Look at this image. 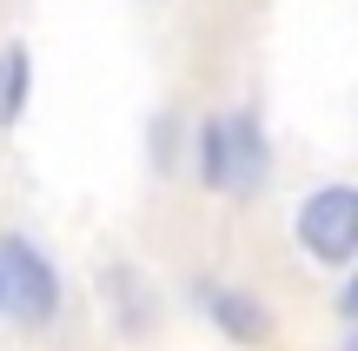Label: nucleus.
<instances>
[{"label":"nucleus","instance_id":"obj_4","mask_svg":"<svg viewBox=\"0 0 358 351\" xmlns=\"http://www.w3.org/2000/svg\"><path fill=\"white\" fill-rule=\"evenodd\" d=\"M199 305H206V312H213L239 345H266V338H272V318L259 312L245 292H232V285H199Z\"/></svg>","mask_w":358,"mask_h":351},{"label":"nucleus","instance_id":"obj_5","mask_svg":"<svg viewBox=\"0 0 358 351\" xmlns=\"http://www.w3.org/2000/svg\"><path fill=\"white\" fill-rule=\"evenodd\" d=\"M27 106V47H0V126H13Z\"/></svg>","mask_w":358,"mask_h":351},{"label":"nucleus","instance_id":"obj_1","mask_svg":"<svg viewBox=\"0 0 358 351\" xmlns=\"http://www.w3.org/2000/svg\"><path fill=\"white\" fill-rule=\"evenodd\" d=\"M199 172L213 193H259L272 172L266 153V133H259L252 113H226V119H206L199 126Z\"/></svg>","mask_w":358,"mask_h":351},{"label":"nucleus","instance_id":"obj_2","mask_svg":"<svg viewBox=\"0 0 358 351\" xmlns=\"http://www.w3.org/2000/svg\"><path fill=\"white\" fill-rule=\"evenodd\" d=\"M292 232H299V246H306L312 259L345 265L358 252V193L352 186H319V193H306Z\"/></svg>","mask_w":358,"mask_h":351},{"label":"nucleus","instance_id":"obj_3","mask_svg":"<svg viewBox=\"0 0 358 351\" xmlns=\"http://www.w3.org/2000/svg\"><path fill=\"white\" fill-rule=\"evenodd\" d=\"M0 299H7V312H20L27 325H47V318L60 312V272H53L27 239H0Z\"/></svg>","mask_w":358,"mask_h":351},{"label":"nucleus","instance_id":"obj_6","mask_svg":"<svg viewBox=\"0 0 358 351\" xmlns=\"http://www.w3.org/2000/svg\"><path fill=\"white\" fill-rule=\"evenodd\" d=\"M0 312H7V299H0Z\"/></svg>","mask_w":358,"mask_h":351}]
</instances>
